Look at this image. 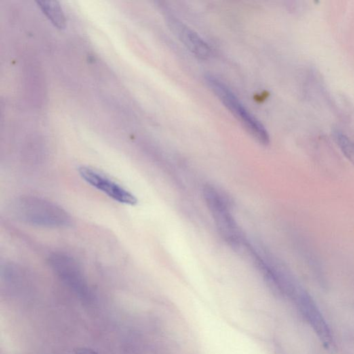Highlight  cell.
Returning a JSON list of instances; mask_svg holds the SVG:
<instances>
[{"label":"cell","instance_id":"obj_1","mask_svg":"<svg viewBox=\"0 0 354 354\" xmlns=\"http://www.w3.org/2000/svg\"><path fill=\"white\" fill-rule=\"evenodd\" d=\"M11 214L29 225L45 228H64L72 224V218L64 209L43 198L23 196L14 200Z\"/></svg>","mask_w":354,"mask_h":354},{"label":"cell","instance_id":"obj_2","mask_svg":"<svg viewBox=\"0 0 354 354\" xmlns=\"http://www.w3.org/2000/svg\"><path fill=\"white\" fill-rule=\"evenodd\" d=\"M207 85L221 102L240 122L243 127L257 140L264 146L270 143L267 130L261 122L249 111L229 87L215 76H205Z\"/></svg>","mask_w":354,"mask_h":354},{"label":"cell","instance_id":"obj_3","mask_svg":"<svg viewBox=\"0 0 354 354\" xmlns=\"http://www.w3.org/2000/svg\"><path fill=\"white\" fill-rule=\"evenodd\" d=\"M203 193L207 206L224 240L236 251L244 248L245 241L239 226L218 190L210 185H206Z\"/></svg>","mask_w":354,"mask_h":354},{"label":"cell","instance_id":"obj_4","mask_svg":"<svg viewBox=\"0 0 354 354\" xmlns=\"http://www.w3.org/2000/svg\"><path fill=\"white\" fill-rule=\"evenodd\" d=\"M79 172L85 182L114 201L128 205H135L138 202L136 196L132 192L94 167L82 165Z\"/></svg>","mask_w":354,"mask_h":354},{"label":"cell","instance_id":"obj_5","mask_svg":"<svg viewBox=\"0 0 354 354\" xmlns=\"http://www.w3.org/2000/svg\"><path fill=\"white\" fill-rule=\"evenodd\" d=\"M165 18L172 33L195 56L201 60L210 56V47L201 36L169 11L165 13Z\"/></svg>","mask_w":354,"mask_h":354},{"label":"cell","instance_id":"obj_6","mask_svg":"<svg viewBox=\"0 0 354 354\" xmlns=\"http://www.w3.org/2000/svg\"><path fill=\"white\" fill-rule=\"evenodd\" d=\"M53 271L68 286L79 291L86 290V283L81 268L72 257L62 253H54L49 260Z\"/></svg>","mask_w":354,"mask_h":354},{"label":"cell","instance_id":"obj_7","mask_svg":"<svg viewBox=\"0 0 354 354\" xmlns=\"http://www.w3.org/2000/svg\"><path fill=\"white\" fill-rule=\"evenodd\" d=\"M38 5L47 18L57 28L62 29L66 26L65 17L60 3L57 1H39Z\"/></svg>","mask_w":354,"mask_h":354},{"label":"cell","instance_id":"obj_8","mask_svg":"<svg viewBox=\"0 0 354 354\" xmlns=\"http://www.w3.org/2000/svg\"><path fill=\"white\" fill-rule=\"evenodd\" d=\"M333 136H334L335 141L343 155L345 156L348 161L354 165V142L353 140L338 130L334 131Z\"/></svg>","mask_w":354,"mask_h":354},{"label":"cell","instance_id":"obj_9","mask_svg":"<svg viewBox=\"0 0 354 354\" xmlns=\"http://www.w3.org/2000/svg\"><path fill=\"white\" fill-rule=\"evenodd\" d=\"M74 354H99L94 350L87 347H78L74 350Z\"/></svg>","mask_w":354,"mask_h":354}]
</instances>
